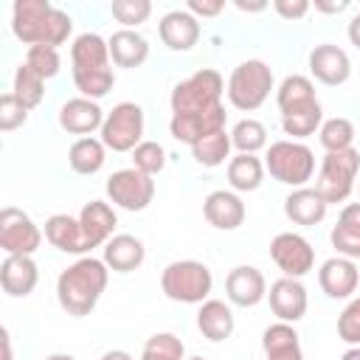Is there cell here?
I'll use <instances>...</instances> for the list:
<instances>
[{"label":"cell","mask_w":360,"mask_h":360,"mask_svg":"<svg viewBox=\"0 0 360 360\" xmlns=\"http://www.w3.org/2000/svg\"><path fill=\"white\" fill-rule=\"evenodd\" d=\"M107 281H110V267L104 264V259H96V256L76 259L56 278L59 307L73 318L90 315L96 309L101 292L107 290Z\"/></svg>","instance_id":"obj_1"},{"label":"cell","mask_w":360,"mask_h":360,"mask_svg":"<svg viewBox=\"0 0 360 360\" xmlns=\"http://www.w3.org/2000/svg\"><path fill=\"white\" fill-rule=\"evenodd\" d=\"M70 65H73V84L84 98L98 101L112 90V84H115L112 59H110L107 39H101L98 34L84 31L73 39Z\"/></svg>","instance_id":"obj_2"},{"label":"cell","mask_w":360,"mask_h":360,"mask_svg":"<svg viewBox=\"0 0 360 360\" xmlns=\"http://www.w3.org/2000/svg\"><path fill=\"white\" fill-rule=\"evenodd\" d=\"M225 87L228 84L219 76V70H214V68L194 70L188 79H183L172 87V96H169L172 115H194V112H205V110L219 107Z\"/></svg>","instance_id":"obj_3"},{"label":"cell","mask_w":360,"mask_h":360,"mask_svg":"<svg viewBox=\"0 0 360 360\" xmlns=\"http://www.w3.org/2000/svg\"><path fill=\"white\" fill-rule=\"evenodd\" d=\"M160 290L169 301L202 304L214 290V276L202 262H194V259L169 262L160 273Z\"/></svg>","instance_id":"obj_4"},{"label":"cell","mask_w":360,"mask_h":360,"mask_svg":"<svg viewBox=\"0 0 360 360\" xmlns=\"http://www.w3.org/2000/svg\"><path fill=\"white\" fill-rule=\"evenodd\" d=\"M270 90H273V70H270V65L262 62V59H245V62H239L231 70L225 96H228V101L236 110L253 112V110H259L270 98Z\"/></svg>","instance_id":"obj_5"},{"label":"cell","mask_w":360,"mask_h":360,"mask_svg":"<svg viewBox=\"0 0 360 360\" xmlns=\"http://www.w3.org/2000/svg\"><path fill=\"white\" fill-rule=\"evenodd\" d=\"M264 169L270 172L273 180L292 186V188H301L315 174V152L301 141L284 138V141H276L267 146Z\"/></svg>","instance_id":"obj_6"},{"label":"cell","mask_w":360,"mask_h":360,"mask_svg":"<svg viewBox=\"0 0 360 360\" xmlns=\"http://www.w3.org/2000/svg\"><path fill=\"white\" fill-rule=\"evenodd\" d=\"M357 174H360V152L354 146L343 152H326L318 166L315 191L326 200V205L346 202V197L357 186Z\"/></svg>","instance_id":"obj_7"},{"label":"cell","mask_w":360,"mask_h":360,"mask_svg":"<svg viewBox=\"0 0 360 360\" xmlns=\"http://www.w3.org/2000/svg\"><path fill=\"white\" fill-rule=\"evenodd\" d=\"M143 127H146L143 107L135 104V101H121L104 115V124H101L98 135H101V143L107 149L132 152L143 141Z\"/></svg>","instance_id":"obj_8"},{"label":"cell","mask_w":360,"mask_h":360,"mask_svg":"<svg viewBox=\"0 0 360 360\" xmlns=\"http://www.w3.org/2000/svg\"><path fill=\"white\" fill-rule=\"evenodd\" d=\"M42 245L39 225L14 205H6L0 211V248L6 256H34Z\"/></svg>","instance_id":"obj_9"},{"label":"cell","mask_w":360,"mask_h":360,"mask_svg":"<svg viewBox=\"0 0 360 360\" xmlns=\"http://www.w3.org/2000/svg\"><path fill=\"white\" fill-rule=\"evenodd\" d=\"M104 191L112 205H118L124 211H143L155 200V180L149 174L138 172L135 166H129V169L112 172L107 177Z\"/></svg>","instance_id":"obj_10"},{"label":"cell","mask_w":360,"mask_h":360,"mask_svg":"<svg viewBox=\"0 0 360 360\" xmlns=\"http://www.w3.org/2000/svg\"><path fill=\"white\" fill-rule=\"evenodd\" d=\"M270 259L287 278H301L315 267V250L312 245L292 231H281L270 242Z\"/></svg>","instance_id":"obj_11"},{"label":"cell","mask_w":360,"mask_h":360,"mask_svg":"<svg viewBox=\"0 0 360 360\" xmlns=\"http://www.w3.org/2000/svg\"><path fill=\"white\" fill-rule=\"evenodd\" d=\"M53 6L48 0H17L11 6V31L20 42L31 45H45L48 34V20H51Z\"/></svg>","instance_id":"obj_12"},{"label":"cell","mask_w":360,"mask_h":360,"mask_svg":"<svg viewBox=\"0 0 360 360\" xmlns=\"http://www.w3.org/2000/svg\"><path fill=\"white\" fill-rule=\"evenodd\" d=\"M267 301H270L273 315L284 323H298L307 315V307H309L307 287L301 284V278H287V276H281L270 284Z\"/></svg>","instance_id":"obj_13"},{"label":"cell","mask_w":360,"mask_h":360,"mask_svg":"<svg viewBox=\"0 0 360 360\" xmlns=\"http://www.w3.org/2000/svg\"><path fill=\"white\" fill-rule=\"evenodd\" d=\"M309 73L326 87H340L352 76V59L343 48L323 42L309 51Z\"/></svg>","instance_id":"obj_14"},{"label":"cell","mask_w":360,"mask_h":360,"mask_svg":"<svg viewBox=\"0 0 360 360\" xmlns=\"http://www.w3.org/2000/svg\"><path fill=\"white\" fill-rule=\"evenodd\" d=\"M225 295L236 307H256L267 298V278L253 264H239L225 278Z\"/></svg>","instance_id":"obj_15"},{"label":"cell","mask_w":360,"mask_h":360,"mask_svg":"<svg viewBox=\"0 0 360 360\" xmlns=\"http://www.w3.org/2000/svg\"><path fill=\"white\" fill-rule=\"evenodd\" d=\"M225 107H214V110H205V112H194V115H172L169 118V132L174 141L186 143V146H194L197 141H202L205 135L217 132V129H225Z\"/></svg>","instance_id":"obj_16"},{"label":"cell","mask_w":360,"mask_h":360,"mask_svg":"<svg viewBox=\"0 0 360 360\" xmlns=\"http://www.w3.org/2000/svg\"><path fill=\"white\" fill-rule=\"evenodd\" d=\"M104 110L98 107V101L93 98H84V96H76V98H68L62 107H59V127L70 135H79V138H87L93 135L96 129L101 132V124H104Z\"/></svg>","instance_id":"obj_17"},{"label":"cell","mask_w":360,"mask_h":360,"mask_svg":"<svg viewBox=\"0 0 360 360\" xmlns=\"http://www.w3.org/2000/svg\"><path fill=\"white\" fill-rule=\"evenodd\" d=\"M45 239L62 250V253H70V256H90V242H87V233L79 222V217H70V214H53L45 219Z\"/></svg>","instance_id":"obj_18"},{"label":"cell","mask_w":360,"mask_h":360,"mask_svg":"<svg viewBox=\"0 0 360 360\" xmlns=\"http://www.w3.org/2000/svg\"><path fill=\"white\" fill-rule=\"evenodd\" d=\"M318 284L321 290L326 292V298H335V301H343V298H352L357 284H360V270L352 259H343V256H332L321 264L318 270Z\"/></svg>","instance_id":"obj_19"},{"label":"cell","mask_w":360,"mask_h":360,"mask_svg":"<svg viewBox=\"0 0 360 360\" xmlns=\"http://www.w3.org/2000/svg\"><path fill=\"white\" fill-rule=\"evenodd\" d=\"M245 202L236 191L228 188H217L202 200V217L208 225H214L217 231H236L245 222Z\"/></svg>","instance_id":"obj_20"},{"label":"cell","mask_w":360,"mask_h":360,"mask_svg":"<svg viewBox=\"0 0 360 360\" xmlns=\"http://www.w3.org/2000/svg\"><path fill=\"white\" fill-rule=\"evenodd\" d=\"M158 34L169 51L183 53V51H191L200 39V20L194 14H188L186 8H174V11L163 14V20L158 22Z\"/></svg>","instance_id":"obj_21"},{"label":"cell","mask_w":360,"mask_h":360,"mask_svg":"<svg viewBox=\"0 0 360 360\" xmlns=\"http://www.w3.org/2000/svg\"><path fill=\"white\" fill-rule=\"evenodd\" d=\"M39 281V267L31 256H6L0 264V287L11 298H25Z\"/></svg>","instance_id":"obj_22"},{"label":"cell","mask_w":360,"mask_h":360,"mask_svg":"<svg viewBox=\"0 0 360 360\" xmlns=\"http://www.w3.org/2000/svg\"><path fill=\"white\" fill-rule=\"evenodd\" d=\"M79 222H82V228H84V233H87L90 248H104V245L112 239V231H115V225H118V214H115V208H112L110 202H104V200H90V202L82 205Z\"/></svg>","instance_id":"obj_23"},{"label":"cell","mask_w":360,"mask_h":360,"mask_svg":"<svg viewBox=\"0 0 360 360\" xmlns=\"http://www.w3.org/2000/svg\"><path fill=\"white\" fill-rule=\"evenodd\" d=\"M326 211H329L326 200L315 188H309V186L292 188L284 197V217L290 222H295V225H307V228L309 225H318V222H323Z\"/></svg>","instance_id":"obj_24"},{"label":"cell","mask_w":360,"mask_h":360,"mask_svg":"<svg viewBox=\"0 0 360 360\" xmlns=\"http://www.w3.org/2000/svg\"><path fill=\"white\" fill-rule=\"evenodd\" d=\"M143 259H146V248L132 233H115L104 245V264L112 273H132L143 264Z\"/></svg>","instance_id":"obj_25"},{"label":"cell","mask_w":360,"mask_h":360,"mask_svg":"<svg viewBox=\"0 0 360 360\" xmlns=\"http://www.w3.org/2000/svg\"><path fill=\"white\" fill-rule=\"evenodd\" d=\"M233 326H236V321H233V312H231V307L225 301L208 298V301L200 304L197 329L202 332V338H208L211 343H222V340H228L233 335Z\"/></svg>","instance_id":"obj_26"},{"label":"cell","mask_w":360,"mask_h":360,"mask_svg":"<svg viewBox=\"0 0 360 360\" xmlns=\"http://www.w3.org/2000/svg\"><path fill=\"white\" fill-rule=\"evenodd\" d=\"M107 48H110V59L115 68H141L146 59H149V42L146 37H141L138 31H129V28H121L115 31L110 39H107Z\"/></svg>","instance_id":"obj_27"},{"label":"cell","mask_w":360,"mask_h":360,"mask_svg":"<svg viewBox=\"0 0 360 360\" xmlns=\"http://www.w3.org/2000/svg\"><path fill=\"white\" fill-rule=\"evenodd\" d=\"M262 349L267 360H304L298 332L284 321H276L262 332Z\"/></svg>","instance_id":"obj_28"},{"label":"cell","mask_w":360,"mask_h":360,"mask_svg":"<svg viewBox=\"0 0 360 360\" xmlns=\"http://www.w3.org/2000/svg\"><path fill=\"white\" fill-rule=\"evenodd\" d=\"M264 160H259L256 155H242L236 152L231 160H228V186L231 191L236 194H248V191H256L264 180Z\"/></svg>","instance_id":"obj_29"},{"label":"cell","mask_w":360,"mask_h":360,"mask_svg":"<svg viewBox=\"0 0 360 360\" xmlns=\"http://www.w3.org/2000/svg\"><path fill=\"white\" fill-rule=\"evenodd\" d=\"M68 163L76 174H98L107 163V146L101 143V138H76L68 149Z\"/></svg>","instance_id":"obj_30"},{"label":"cell","mask_w":360,"mask_h":360,"mask_svg":"<svg viewBox=\"0 0 360 360\" xmlns=\"http://www.w3.org/2000/svg\"><path fill=\"white\" fill-rule=\"evenodd\" d=\"M321 124H323V107L318 98L281 115V129H284V135H290V141H301V138L315 135L321 129Z\"/></svg>","instance_id":"obj_31"},{"label":"cell","mask_w":360,"mask_h":360,"mask_svg":"<svg viewBox=\"0 0 360 360\" xmlns=\"http://www.w3.org/2000/svg\"><path fill=\"white\" fill-rule=\"evenodd\" d=\"M315 84L309 76H301V73H290L284 76V82L278 84L276 90V104H278V112H290L295 107H304L309 101H315Z\"/></svg>","instance_id":"obj_32"},{"label":"cell","mask_w":360,"mask_h":360,"mask_svg":"<svg viewBox=\"0 0 360 360\" xmlns=\"http://www.w3.org/2000/svg\"><path fill=\"white\" fill-rule=\"evenodd\" d=\"M231 149H233L231 132L228 129H217V132L205 135L202 141H197L191 146V158H194V163H200L205 169H217L225 160H231Z\"/></svg>","instance_id":"obj_33"},{"label":"cell","mask_w":360,"mask_h":360,"mask_svg":"<svg viewBox=\"0 0 360 360\" xmlns=\"http://www.w3.org/2000/svg\"><path fill=\"white\" fill-rule=\"evenodd\" d=\"M318 141L326 152H343V149H352L354 143V124L343 115H335V118H326L318 129Z\"/></svg>","instance_id":"obj_34"},{"label":"cell","mask_w":360,"mask_h":360,"mask_svg":"<svg viewBox=\"0 0 360 360\" xmlns=\"http://www.w3.org/2000/svg\"><path fill=\"white\" fill-rule=\"evenodd\" d=\"M231 143H233V149H239L242 155H256L259 149L267 146V129H264V124L256 121V118H242V121H236L233 129H231Z\"/></svg>","instance_id":"obj_35"},{"label":"cell","mask_w":360,"mask_h":360,"mask_svg":"<svg viewBox=\"0 0 360 360\" xmlns=\"http://www.w3.org/2000/svg\"><path fill=\"white\" fill-rule=\"evenodd\" d=\"M11 93H14L28 110H34V107H39L42 98H45V79L37 76V73L22 62V65L14 70V87H11Z\"/></svg>","instance_id":"obj_36"},{"label":"cell","mask_w":360,"mask_h":360,"mask_svg":"<svg viewBox=\"0 0 360 360\" xmlns=\"http://www.w3.org/2000/svg\"><path fill=\"white\" fill-rule=\"evenodd\" d=\"M141 360H186V346L172 332H158L143 343Z\"/></svg>","instance_id":"obj_37"},{"label":"cell","mask_w":360,"mask_h":360,"mask_svg":"<svg viewBox=\"0 0 360 360\" xmlns=\"http://www.w3.org/2000/svg\"><path fill=\"white\" fill-rule=\"evenodd\" d=\"M132 166L149 177H155L158 172H163L166 166V149L158 141H141L132 149Z\"/></svg>","instance_id":"obj_38"},{"label":"cell","mask_w":360,"mask_h":360,"mask_svg":"<svg viewBox=\"0 0 360 360\" xmlns=\"http://www.w3.org/2000/svg\"><path fill=\"white\" fill-rule=\"evenodd\" d=\"M110 11H112V17H115L124 28L135 31L141 22L149 20V14H152V3H149V0H112Z\"/></svg>","instance_id":"obj_39"},{"label":"cell","mask_w":360,"mask_h":360,"mask_svg":"<svg viewBox=\"0 0 360 360\" xmlns=\"http://www.w3.org/2000/svg\"><path fill=\"white\" fill-rule=\"evenodd\" d=\"M25 65L42 76V79H53L62 68V59H59V51L56 48H48V45H31L25 51Z\"/></svg>","instance_id":"obj_40"},{"label":"cell","mask_w":360,"mask_h":360,"mask_svg":"<svg viewBox=\"0 0 360 360\" xmlns=\"http://www.w3.org/2000/svg\"><path fill=\"white\" fill-rule=\"evenodd\" d=\"M338 338L349 346H360V295L352 298L338 315Z\"/></svg>","instance_id":"obj_41"},{"label":"cell","mask_w":360,"mask_h":360,"mask_svg":"<svg viewBox=\"0 0 360 360\" xmlns=\"http://www.w3.org/2000/svg\"><path fill=\"white\" fill-rule=\"evenodd\" d=\"M25 121H28V107L14 93H3L0 96V129L11 132V129L22 127Z\"/></svg>","instance_id":"obj_42"},{"label":"cell","mask_w":360,"mask_h":360,"mask_svg":"<svg viewBox=\"0 0 360 360\" xmlns=\"http://www.w3.org/2000/svg\"><path fill=\"white\" fill-rule=\"evenodd\" d=\"M329 242L332 248L338 250V256L343 259H360V233L352 231V228H343V225H335L332 233H329Z\"/></svg>","instance_id":"obj_43"},{"label":"cell","mask_w":360,"mask_h":360,"mask_svg":"<svg viewBox=\"0 0 360 360\" xmlns=\"http://www.w3.org/2000/svg\"><path fill=\"white\" fill-rule=\"evenodd\" d=\"M273 11L281 17V20H301L307 11H309V3L307 0H273Z\"/></svg>","instance_id":"obj_44"},{"label":"cell","mask_w":360,"mask_h":360,"mask_svg":"<svg viewBox=\"0 0 360 360\" xmlns=\"http://www.w3.org/2000/svg\"><path fill=\"white\" fill-rule=\"evenodd\" d=\"M222 8H225V0H188L186 3V11L194 14L197 20L200 17H217V14H222Z\"/></svg>","instance_id":"obj_45"},{"label":"cell","mask_w":360,"mask_h":360,"mask_svg":"<svg viewBox=\"0 0 360 360\" xmlns=\"http://www.w3.org/2000/svg\"><path fill=\"white\" fill-rule=\"evenodd\" d=\"M338 225L352 228V231L360 233V202H349V205H343V211H340V217H338Z\"/></svg>","instance_id":"obj_46"},{"label":"cell","mask_w":360,"mask_h":360,"mask_svg":"<svg viewBox=\"0 0 360 360\" xmlns=\"http://www.w3.org/2000/svg\"><path fill=\"white\" fill-rule=\"evenodd\" d=\"M349 8V0H315V11H321V14H340V11H346Z\"/></svg>","instance_id":"obj_47"},{"label":"cell","mask_w":360,"mask_h":360,"mask_svg":"<svg viewBox=\"0 0 360 360\" xmlns=\"http://www.w3.org/2000/svg\"><path fill=\"white\" fill-rule=\"evenodd\" d=\"M346 34H349V42L360 51V14H354V17H352V22H349Z\"/></svg>","instance_id":"obj_48"},{"label":"cell","mask_w":360,"mask_h":360,"mask_svg":"<svg viewBox=\"0 0 360 360\" xmlns=\"http://www.w3.org/2000/svg\"><path fill=\"white\" fill-rule=\"evenodd\" d=\"M233 6H236L239 11H248V14H256V11H264V8H267V3H264V0H259V3H245V0H233Z\"/></svg>","instance_id":"obj_49"},{"label":"cell","mask_w":360,"mask_h":360,"mask_svg":"<svg viewBox=\"0 0 360 360\" xmlns=\"http://www.w3.org/2000/svg\"><path fill=\"white\" fill-rule=\"evenodd\" d=\"M98 360H132V354L124 352V349H110V352H104Z\"/></svg>","instance_id":"obj_50"},{"label":"cell","mask_w":360,"mask_h":360,"mask_svg":"<svg viewBox=\"0 0 360 360\" xmlns=\"http://www.w3.org/2000/svg\"><path fill=\"white\" fill-rule=\"evenodd\" d=\"M0 338H3V360H11V335H8V329H3Z\"/></svg>","instance_id":"obj_51"},{"label":"cell","mask_w":360,"mask_h":360,"mask_svg":"<svg viewBox=\"0 0 360 360\" xmlns=\"http://www.w3.org/2000/svg\"><path fill=\"white\" fill-rule=\"evenodd\" d=\"M340 360H360V346H349V349L340 354Z\"/></svg>","instance_id":"obj_52"},{"label":"cell","mask_w":360,"mask_h":360,"mask_svg":"<svg viewBox=\"0 0 360 360\" xmlns=\"http://www.w3.org/2000/svg\"><path fill=\"white\" fill-rule=\"evenodd\" d=\"M45 360H76L73 354H62V352H56V354H48Z\"/></svg>","instance_id":"obj_53"},{"label":"cell","mask_w":360,"mask_h":360,"mask_svg":"<svg viewBox=\"0 0 360 360\" xmlns=\"http://www.w3.org/2000/svg\"><path fill=\"white\" fill-rule=\"evenodd\" d=\"M186 360H205V357H186Z\"/></svg>","instance_id":"obj_54"},{"label":"cell","mask_w":360,"mask_h":360,"mask_svg":"<svg viewBox=\"0 0 360 360\" xmlns=\"http://www.w3.org/2000/svg\"><path fill=\"white\" fill-rule=\"evenodd\" d=\"M357 191H360V174H357Z\"/></svg>","instance_id":"obj_55"},{"label":"cell","mask_w":360,"mask_h":360,"mask_svg":"<svg viewBox=\"0 0 360 360\" xmlns=\"http://www.w3.org/2000/svg\"><path fill=\"white\" fill-rule=\"evenodd\" d=\"M357 14H360V11H357Z\"/></svg>","instance_id":"obj_56"}]
</instances>
